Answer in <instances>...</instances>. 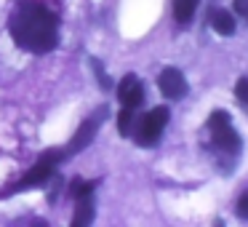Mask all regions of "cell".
Listing matches in <instances>:
<instances>
[{"mask_svg":"<svg viewBox=\"0 0 248 227\" xmlns=\"http://www.w3.org/2000/svg\"><path fill=\"white\" fill-rule=\"evenodd\" d=\"M11 35L22 49L32 54H46L59 43L56 16L43 6H22L11 16Z\"/></svg>","mask_w":248,"mask_h":227,"instance_id":"obj_1","label":"cell"},{"mask_svg":"<svg viewBox=\"0 0 248 227\" xmlns=\"http://www.w3.org/2000/svg\"><path fill=\"white\" fill-rule=\"evenodd\" d=\"M208 129H211V139L219 150H227V152H237L240 150V136L237 131L232 129L230 123V115L227 113H214L208 120Z\"/></svg>","mask_w":248,"mask_h":227,"instance_id":"obj_2","label":"cell"},{"mask_svg":"<svg viewBox=\"0 0 248 227\" xmlns=\"http://www.w3.org/2000/svg\"><path fill=\"white\" fill-rule=\"evenodd\" d=\"M166 123H168V110H166V107L150 110V113L141 118L139 131H136V139H139V145H155V142L163 136Z\"/></svg>","mask_w":248,"mask_h":227,"instance_id":"obj_3","label":"cell"},{"mask_svg":"<svg viewBox=\"0 0 248 227\" xmlns=\"http://www.w3.org/2000/svg\"><path fill=\"white\" fill-rule=\"evenodd\" d=\"M107 118V110H99L93 118H88L86 123L78 129V134L72 136V142L67 145V150H64V155H75V152H80L83 147H88L91 145V139L96 136V131H99V126H102V120Z\"/></svg>","mask_w":248,"mask_h":227,"instance_id":"obj_4","label":"cell"},{"mask_svg":"<svg viewBox=\"0 0 248 227\" xmlns=\"http://www.w3.org/2000/svg\"><path fill=\"white\" fill-rule=\"evenodd\" d=\"M56 161H59V155H43L38 163H35V168L27 174V177L22 179V182L16 184V187H11L8 193H3V195H11L14 190H19V187H30V184H40V182H46V179L54 174V166H56Z\"/></svg>","mask_w":248,"mask_h":227,"instance_id":"obj_5","label":"cell"},{"mask_svg":"<svg viewBox=\"0 0 248 227\" xmlns=\"http://www.w3.org/2000/svg\"><path fill=\"white\" fill-rule=\"evenodd\" d=\"M118 99L123 107H139L141 99H144V88H141L139 78L136 75H125L118 86Z\"/></svg>","mask_w":248,"mask_h":227,"instance_id":"obj_6","label":"cell"},{"mask_svg":"<svg viewBox=\"0 0 248 227\" xmlns=\"http://www.w3.org/2000/svg\"><path fill=\"white\" fill-rule=\"evenodd\" d=\"M160 91L168 99H182L187 94V81H184V75L179 70L168 67V70L160 72Z\"/></svg>","mask_w":248,"mask_h":227,"instance_id":"obj_7","label":"cell"},{"mask_svg":"<svg viewBox=\"0 0 248 227\" xmlns=\"http://www.w3.org/2000/svg\"><path fill=\"white\" fill-rule=\"evenodd\" d=\"M91 190H93V184H83L80 193H75L78 195V206H75V219H72V225H75V227H83V225H91V222H93Z\"/></svg>","mask_w":248,"mask_h":227,"instance_id":"obj_8","label":"cell"},{"mask_svg":"<svg viewBox=\"0 0 248 227\" xmlns=\"http://www.w3.org/2000/svg\"><path fill=\"white\" fill-rule=\"evenodd\" d=\"M211 27L216 30L219 35H232L235 32V19H232V14L230 11H214L211 14Z\"/></svg>","mask_w":248,"mask_h":227,"instance_id":"obj_9","label":"cell"},{"mask_svg":"<svg viewBox=\"0 0 248 227\" xmlns=\"http://www.w3.org/2000/svg\"><path fill=\"white\" fill-rule=\"evenodd\" d=\"M195 8H198V0H173V19L179 24H187L192 19Z\"/></svg>","mask_w":248,"mask_h":227,"instance_id":"obj_10","label":"cell"},{"mask_svg":"<svg viewBox=\"0 0 248 227\" xmlns=\"http://www.w3.org/2000/svg\"><path fill=\"white\" fill-rule=\"evenodd\" d=\"M134 113H136V107H123V110H120L118 129H120V134H123V136H128V134H131V123H134Z\"/></svg>","mask_w":248,"mask_h":227,"instance_id":"obj_11","label":"cell"},{"mask_svg":"<svg viewBox=\"0 0 248 227\" xmlns=\"http://www.w3.org/2000/svg\"><path fill=\"white\" fill-rule=\"evenodd\" d=\"M235 97L240 102V107H246V113H248V78H240L235 83Z\"/></svg>","mask_w":248,"mask_h":227,"instance_id":"obj_12","label":"cell"},{"mask_svg":"<svg viewBox=\"0 0 248 227\" xmlns=\"http://www.w3.org/2000/svg\"><path fill=\"white\" fill-rule=\"evenodd\" d=\"M237 216H243V219H248V190L240 195V200H237Z\"/></svg>","mask_w":248,"mask_h":227,"instance_id":"obj_13","label":"cell"},{"mask_svg":"<svg viewBox=\"0 0 248 227\" xmlns=\"http://www.w3.org/2000/svg\"><path fill=\"white\" fill-rule=\"evenodd\" d=\"M232 6H235V14H237V16L248 22V0H235Z\"/></svg>","mask_w":248,"mask_h":227,"instance_id":"obj_14","label":"cell"}]
</instances>
